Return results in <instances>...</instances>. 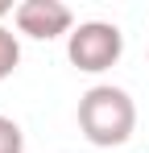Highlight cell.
I'll return each mask as SVG.
<instances>
[{"label":"cell","instance_id":"obj_1","mask_svg":"<svg viewBox=\"0 0 149 153\" xmlns=\"http://www.w3.org/2000/svg\"><path fill=\"white\" fill-rule=\"evenodd\" d=\"M133 128H137V103L124 87L99 83L79 95V132L91 145H99V149L124 145L133 137Z\"/></svg>","mask_w":149,"mask_h":153},{"label":"cell","instance_id":"obj_2","mask_svg":"<svg viewBox=\"0 0 149 153\" xmlns=\"http://www.w3.org/2000/svg\"><path fill=\"white\" fill-rule=\"evenodd\" d=\"M124 54V33L112 21H83L74 25V33L66 37V58L83 75H104L120 62Z\"/></svg>","mask_w":149,"mask_h":153},{"label":"cell","instance_id":"obj_3","mask_svg":"<svg viewBox=\"0 0 149 153\" xmlns=\"http://www.w3.org/2000/svg\"><path fill=\"white\" fill-rule=\"evenodd\" d=\"M13 21L21 29L25 37H33V42H54V37H71L74 33V17L71 8L62 4V0H25L17 4V13H13Z\"/></svg>","mask_w":149,"mask_h":153},{"label":"cell","instance_id":"obj_4","mask_svg":"<svg viewBox=\"0 0 149 153\" xmlns=\"http://www.w3.org/2000/svg\"><path fill=\"white\" fill-rule=\"evenodd\" d=\"M17 62H21V42H17V33L13 29L0 25V79H8L17 71Z\"/></svg>","mask_w":149,"mask_h":153},{"label":"cell","instance_id":"obj_5","mask_svg":"<svg viewBox=\"0 0 149 153\" xmlns=\"http://www.w3.org/2000/svg\"><path fill=\"white\" fill-rule=\"evenodd\" d=\"M0 153H25V132L8 116H0Z\"/></svg>","mask_w":149,"mask_h":153},{"label":"cell","instance_id":"obj_6","mask_svg":"<svg viewBox=\"0 0 149 153\" xmlns=\"http://www.w3.org/2000/svg\"><path fill=\"white\" fill-rule=\"evenodd\" d=\"M8 13H17V8H13L8 0H0V17H8Z\"/></svg>","mask_w":149,"mask_h":153}]
</instances>
